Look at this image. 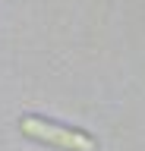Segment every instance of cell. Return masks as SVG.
<instances>
[{"instance_id": "1", "label": "cell", "mask_w": 145, "mask_h": 151, "mask_svg": "<svg viewBox=\"0 0 145 151\" xmlns=\"http://www.w3.org/2000/svg\"><path fill=\"white\" fill-rule=\"evenodd\" d=\"M19 132L25 139L48 145V148H57V151H98L95 135L73 129V126H63V123H54V120H44V116H35V113L19 116Z\"/></svg>"}]
</instances>
